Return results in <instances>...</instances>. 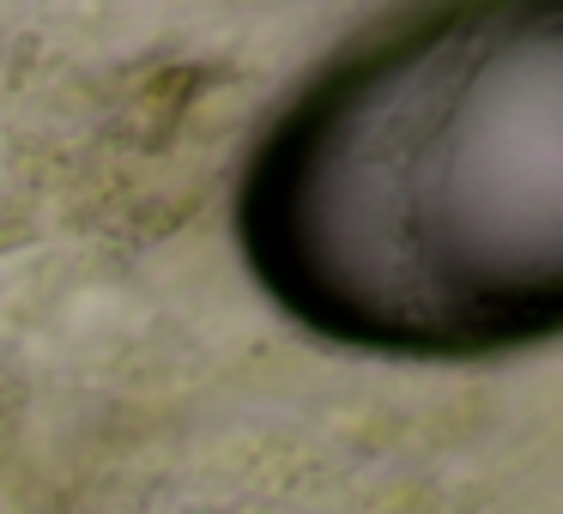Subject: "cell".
<instances>
[{"instance_id": "obj_1", "label": "cell", "mask_w": 563, "mask_h": 514, "mask_svg": "<svg viewBox=\"0 0 563 514\" xmlns=\"http://www.w3.org/2000/svg\"><path fill=\"white\" fill-rule=\"evenodd\" d=\"M255 284L394 364H490L563 321V7L485 0L352 43L231 200Z\"/></svg>"}]
</instances>
